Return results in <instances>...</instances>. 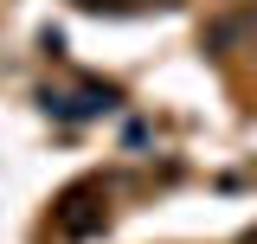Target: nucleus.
I'll use <instances>...</instances> for the list:
<instances>
[{
    "mask_svg": "<svg viewBox=\"0 0 257 244\" xmlns=\"http://www.w3.org/2000/svg\"><path fill=\"white\" fill-rule=\"evenodd\" d=\"M251 32H257V26H251Z\"/></svg>",
    "mask_w": 257,
    "mask_h": 244,
    "instance_id": "nucleus-1",
    "label": "nucleus"
}]
</instances>
